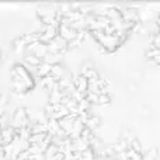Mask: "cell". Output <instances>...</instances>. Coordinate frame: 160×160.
<instances>
[{
	"instance_id": "cell-1",
	"label": "cell",
	"mask_w": 160,
	"mask_h": 160,
	"mask_svg": "<svg viewBox=\"0 0 160 160\" xmlns=\"http://www.w3.org/2000/svg\"><path fill=\"white\" fill-rule=\"evenodd\" d=\"M59 35L62 37V38H65L68 42L73 41V39L76 38V35H78V31H75L72 27H65V25H61L59 27Z\"/></svg>"
},
{
	"instance_id": "cell-2",
	"label": "cell",
	"mask_w": 160,
	"mask_h": 160,
	"mask_svg": "<svg viewBox=\"0 0 160 160\" xmlns=\"http://www.w3.org/2000/svg\"><path fill=\"white\" fill-rule=\"evenodd\" d=\"M62 61H63V53H62V52H58V53H48V55L45 56L44 59H42V62H45V63L51 65V66H53V65H61Z\"/></svg>"
},
{
	"instance_id": "cell-3",
	"label": "cell",
	"mask_w": 160,
	"mask_h": 160,
	"mask_svg": "<svg viewBox=\"0 0 160 160\" xmlns=\"http://www.w3.org/2000/svg\"><path fill=\"white\" fill-rule=\"evenodd\" d=\"M11 47H13V51L17 53V55H21L24 51H27V44H25V41L22 39V37H17V38H14Z\"/></svg>"
},
{
	"instance_id": "cell-4",
	"label": "cell",
	"mask_w": 160,
	"mask_h": 160,
	"mask_svg": "<svg viewBox=\"0 0 160 160\" xmlns=\"http://www.w3.org/2000/svg\"><path fill=\"white\" fill-rule=\"evenodd\" d=\"M61 129L62 128H61V125H59V119H55V118L48 119V133H49V135H52V136L58 135Z\"/></svg>"
},
{
	"instance_id": "cell-5",
	"label": "cell",
	"mask_w": 160,
	"mask_h": 160,
	"mask_svg": "<svg viewBox=\"0 0 160 160\" xmlns=\"http://www.w3.org/2000/svg\"><path fill=\"white\" fill-rule=\"evenodd\" d=\"M51 70H52V66L45 63V62H42V63L37 68V76H39V79L47 78V76L51 75Z\"/></svg>"
},
{
	"instance_id": "cell-6",
	"label": "cell",
	"mask_w": 160,
	"mask_h": 160,
	"mask_svg": "<svg viewBox=\"0 0 160 160\" xmlns=\"http://www.w3.org/2000/svg\"><path fill=\"white\" fill-rule=\"evenodd\" d=\"M65 75H66V70L63 69V66L61 65H53L52 66V70H51V76H53L56 80H61L65 78Z\"/></svg>"
},
{
	"instance_id": "cell-7",
	"label": "cell",
	"mask_w": 160,
	"mask_h": 160,
	"mask_svg": "<svg viewBox=\"0 0 160 160\" xmlns=\"http://www.w3.org/2000/svg\"><path fill=\"white\" fill-rule=\"evenodd\" d=\"M100 124H101V119H100V117L98 115H91L90 118L87 119V122H86V128H88V129H91V131H96L97 128L100 127Z\"/></svg>"
},
{
	"instance_id": "cell-8",
	"label": "cell",
	"mask_w": 160,
	"mask_h": 160,
	"mask_svg": "<svg viewBox=\"0 0 160 160\" xmlns=\"http://www.w3.org/2000/svg\"><path fill=\"white\" fill-rule=\"evenodd\" d=\"M24 61L27 65H31V68H37L42 63V59H39L38 56L34 55V53H27V55L24 56Z\"/></svg>"
},
{
	"instance_id": "cell-9",
	"label": "cell",
	"mask_w": 160,
	"mask_h": 160,
	"mask_svg": "<svg viewBox=\"0 0 160 160\" xmlns=\"http://www.w3.org/2000/svg\"><path fill=\"white\" fill-rule=\"evenodd\" d=\"M80 138L83 139V141L86 142V143H88L91 146V143H93V141L97 138L96 135H94V131H91V129H88V128H84L83 129V132H82V135H80Z\"/></svg>"
},
{
	"instance_id": "cell-10",
	"label": "cell",
	"mask_w": 160,
	"mask_h": 160,
	"mask_svg": "<svg viewBox=\"0 0 160 160\" xmlns=\"http://www.w3.org/2000/svg\"><path fill=\"white\" fill-rule=\"evenodd\" d=\"M48 135L49 133H32L28 142H30V145H39L48 138Z\"/></svg>"
},
{
	"instance_id": "cell-11",
	"label": "cell",
	"mask_w": 160,
	"mask_h": 160,
	"mask_svg": "<svg viewBox=\"0 0 160 160\" xmlns=\"http://www.w3.org/2000/svg\"><path fill=\"white\" fill-rule=\"evenodd\" d=\"M108 102H110V96H108L107 93L100 94L98 96V104L100 105H107Z\"/></svg>"
},
{
	"instance_id": "cell-12",
	"label": "cell",
	"mask_w": 160,
	"mask_h": 160,
	"mask_svg": "<svg viewBox=\"0 0 160 160\" xmlns=\"http://www.w3.org/2000/svg\"><path fill=\"white\" fill-rule=\"evenodd\" d=\"M125 146H127V145H125L124 141H118L112 148H114V150H115V152H124Z\"/></svg>"
}]
</instances>
